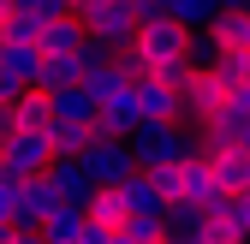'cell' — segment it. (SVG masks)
Segmentation results:
<instances>
[{"label":"cell","mask_w":250,"mask_h":244,"mask_svg":"<svg viewBox=\"0 0 250 244\" xmlns=\"http://www.w3.org/2000/svg\"><path fill=\"white\" fill-rule=\"evenodd\" d=\"M48 185L60 191V203H78V208L96 197V179L83 173V161H66V155H54V161H48Z\"/></svg>","instance_id":"cell-11"},{"label":"cell","mask_w":250,"mask_h":244,"mask_svg":"<svg viewBox=\"0 0 250 244\" xmlns=\"http://www.w3.org/2000/svg\"><path fill=\"white\" fill-rule=\"evenodd\" d=\"M6 244H42V232H30V226H12V238Z\"/></svg>","instance_id":"cell-32"},{"label":"cell","mask_w":250,"mask_h":244,"mask_svg":"<svg viewBox=\"0 0 250 244\" xmlns=\"http://www.w3.org/2000/svg\"><path fill=\"white\" fill-rule=\"evenodd\" d=\"M18 185H24V179H6V173H0V226L18 221Z\"/></svg>","instance_id":"cell-26"},{"label":"cell","mask_w":250,"mask_h":244,"mask_svg":"<svg viewBox=\"0 0 250 244\" xmlns=\"http://www.w3.org/2000/svg\"><path fill=\"white\" fill-rule=\"evenodd\" d=\"M232 215H238V221H244V232H250V191H238V197H232Z\"/></svg>","instance_id":"cell-31"},{"label":"cell","mask_w":250,"mask_h":244,"mask_svg":"<svg viewBox=\"0 0 250 244\" xmlns=\"http://www.w3.org/2000/svg\"><path fill=\"white\" fill-rule=\"evenodd\" d=\"M66 83H83V54H42L36 89H42V96H54V89H66Z\"/></svg>","instance_id":"cell-16"},{"label":"cell","mask_w":250,"mask_h":244,"mask_svg":"<svg viewBox=\"0 0 250 244\" xmlns=\"http://www.w3.org/2000/svg\"><path fill=\"white\" fill-rule=\"evenodd\" d=\"M149 244H167V238H149Z\"/></svg>","instance_id":"cell-36"},{"label":"cell","mask_w":250,"mask_h":244,"mask_svg":"<svg viewBox=\"0 0 250 244\" xmlns=\"http://www.w3.org/2000/svg\"><path fill=\"white\" fill-rule=\"evenodd\" d=\"M137 125H143V119H137V89L131 83L113 89V96L96 107V137H131Z\"/></svg>","instance_id":"cell-8"},{"label":"cell","mask_w":250,"mask_h":244,"mask_svg":"<svg viewBox=\"0 0 250 244\" xmlns=\"http://www.w3.org/2000/svg\"><path fill=\"white\" fill-rule=\"evenodd\" d=\"M78 48H83V24H78V12L42 24V54H78Z\"/></svg>","instance_id":"cell-20"},{"label":"cell","mask_w":250,"mask_h":244,"mask_svg":"<svg viewBox=\"0 0 250 244\" xmlns=\"http://www.w3.org/2000/svg\"><path fill=\"white\" fill-rule=\"evenodd\" d=\"M203 161H208L214 185H221L227 197L250 191V149H203Z\"/></svg>","instance_id":"cell-10"},{"label":"cell","mask_w":250,"mask_h":244,"mask_svg":"<svg viewBox=\"0 0 250 244\" xmlns=\"http://www.w3.org/2000/svg\"><path fill=\"white\" fill-rule=\"evenodd\" d=\"M107 238H113V226H96V221H83V238H78V244H107Z\"/></svg>","instance_id":"cell-28"},{"label":"cell","mask_w":250,"mask_h":244,"mask_svg":"<svg viewBox=\"0 0 250 244\" xmlns=\"http://www.w3.org/2000/svg\"><path fill=\"white\" fill-rule=\"evenodd\" d=\"M6 18H12V0H0V24H6Z\"/></svg>","instance_id":"cell-33"},{"label":"cell","mask_w":250,"mask_h":244,"mask_svg":"<svg viewBox=\"0 0 250 244\" xmlns=\"http://www.w3.org/2000/svg\"><path fill=\"white\" fill-rule=\"evenodd\" d=\"M78 24H83L89 42L125 48V42L137 36V0H83V6H78Z\"/></svg>","instance_id":"cell-2"},{"label":"cell","mask_w":250,"mask_h":244,"mask_svg":"<svg viewBox=\"0 0 250 244\" xmlns=\"http://www.w3.org/2000/svg\"><path fill=\"white\" fill-rule=\"evenodd\" d=\"M83 221H89V215H83L78 203H60L54 215L42 221V244H78V238H83Z\"/></svg>","instance_id":"cell-18"},{"label":"cell","mask_w":250,"mask_h":244,"mask_svg":"<svg viewBox=\"0 0 250 244\" xmlns=\"http://www.w3.org/2000/svg\"><path fill=\"white\" fill-rule=\"evenodd\" d=\"M161 12L185 30H208V18L221 12V0H161Z\"/></svg>","instance_id":"cell-21"},{"label":"cell","mask_w":250,"mask_h":244,"mask_svg":"<svg viewBox=\"0 0 250 244\" xmlns=\"http://www.w3.org/2000/svg\"><path fill=\"white\" fill-rule=\"evenodd\" d=\"M60 208V191L48 185V173H36V179H24L18 185V221L12 226H30V232H42V221Z\"/></svg>","instance_id":"cell-9"},{"label":"cell","mask_w":250,"mask_h":244,"mask_svg":"<svg viewBox=\"0 0 250 244\" xmlns=\"http://www.w3.org/2000/svg\"><path fill=\"white\" fill-rule=\"evenodd\" d=\"M18 96H24V83H12V78H6V72H0V107H12V102H18Z\"/></svg>","instance_id":"cell-29"},{"label":"cell","mask_w":250,"mask_h":244,"mask_svg":"<svg viewBox=\"0 0 250 244\" xmlns=\"http://www.w3.org/2000/svg\"><path fill=\"white\" fill-rule=\"evenodd\" d=\"M83 215L96 221V226H113V232H119V226H125V203H119V191H113V185H102L96 197L83 203Z\"/></svg>","instance_id":"cell-22"},{"label":"cell","mask_w":250,"mask_h":244,"mask_svg":"<svg viewBox=\"0 0 250 244\" xmlns=\"http://www.w3.org/2000/svg\"><path fill=\"white\" fill-rule=\"evenodd\" d=\"M131 89H137V119H143V125H179V119H185V96H179L173 83L143 78Z\"/></svg>","instance_id":"cell-7"},{"label":"cell","mask_w":250,"mask_h":244,"mask_svg":"<svg viewBox=\"0 0 250 244\" xmlns=\"http://www.w3.org/2000/svg\"><path fill=\"white\" fill-rule=\"evenodd\" d=\"M131 48L143 54L149 72H161V66H173V60H191V30L173 24V18H149V24H137Z\"/></svg>","instance_id":"cell-3"},{"label":"cell","mask_w":250,"mask_h":244,"mask_svg":"<svg viewBox=\"0 0 250 244\" xmlns=\"http://www.w3.org/2000/svg\"><path fill=\"white\" fill-rule=\"evenodd\" d=\"M6 119H12V131H42V137H48L54 107H48V96H42V89H24V96L6 107ZM12 131H6V137H12Z\"/></svg>","instance_id":"cell-14"},{"label":"cell","mask_w":250,"mask_h":244,"mask_svg":"<svg viewBox=\"0 0 250 244\" xmlns=\"http://www.w3.org/2000/svg\"><path fill=\"white\" fill-rule=\"evenodd\" d=\"M107 244H131V238H125V232H113V238H107Z\"/></svg>","instance_id":"cell-34"},{"label":"cell","mask_w":250,"mask_h":244,"mask_svg":"<svg viewBox=\"0 0 250 244\" xmlns=\"http://www.w3.org/2000/svg\"><path fill=\"white\" fill-rule=\"evenodd\" d=\"M203 226H208V208H197V203H167V215H161L167 244H203Z\"/></svg>","instance_id":"cell-12"},{"label":"cell","mask_w":250,"mask_h":244,"mask_svg":"<svg viewBox=\"0 0 250 244\" xmlns=\"http://www.w3.org/2000/svg\"><path fill=\"white\" fill-rule=\"evenodd\" d=\"M83 89H89V96H96V107H102L113 89H125V72L113 66V60H102V66H89V72H83Z\"/></svg>","instance_id":"cell-23"},{"label":"cell","mask_w":250,"mask_h":244,"mask_svg":"<svg viewBox=\"0 0 250 244\" xmlns=\"http://www.w3.org/2000/svg\"><path fill=\"white\" fill-rule=\"evenodd\" d=\"M214 54H221V42L208 30H191V66H214Z\"/></svg>","instance_id":"cell-27"},{"label":"cell","mask_w":250,"mask_h":244,"mask_svg":"<svg viewBox=\"0 0 250 244\" xmlns=\"http://www.w3.org/2000/svg\"><path fill=\"white\" fill-rule=\"evenodd\" d=\"M89 137H96V125H66V119H54V125H48V149H54V155H66V161L83 155Z\"/></svg>","instance_id":"cell-19"},{"label":"cell","mask_w":250,"mask_h":244,"mask_svg":"<svg viewBox=\"0 0 250 244\" xmlns=\"http://www.w3.org/2000/svg\"><path fill=\"white\" fill-rule=\"evenodd\" d=\"M119 203H125V221L131 215H167V197H161V185H155L149 173H131V179H119Z\"/></svg>","instance_id":"cell-13"},{"label":"cell","mask_w":250,"mask_h":244,"mask_svg":"<svg viewBox=\"0 0 250 244\" xmlns=\"http://www.w3.org/2000/svg\"><path fill=\"white\" fill-rule=\"evenodd\" d=\"M0 30H6V42H18V48H42V24H36V18H18V12H12Z\"/></svg>","instance_id":"cell-24"},{"label":"cell","mask_w":250,"mask_h":244,"mask_svg":"<svg viewBox=\"0 0 250 244\" xmlns=\"http://www.w3.org/2000/svg\"><path fill=\"white\" fill-rule=\"evenodd\" d=\"M179 96H185V125H208V119L214 113H221L227 102H232V83L221 78V72H208V66H197L191 78H185V89H179Z\"/></svg>","instance_id":"cell-4"},{"label":"cell","mask_w":250,"mask_h":244,"mask_svg":"<svg viewBox=\"0 0 250 244\" xmlns=\"http://www.w3.org/2000/svg\"><path fill=\"white\" fill-rule=\"evenodd\" d=\"M119 232L131 238V244H149V238H161V215H131V221H125Z\"/></svg>","instance_id":"cell-25"},{"label":"cell","mask_w":250,"mask_h":244,"mask_svg":"<svg viewBox=\"0 0 250 244\" xmlns=\"http://www.w3.org/2000/svg\"><path fill=\"white\" fill-rule=\"evenodd\" d=\"M0 72H6L12 83H24V89H36V78H42V48L6 42V48H0Z\"/></svg>","instance_id":"cell-17"},{"label":"cell","mask_w":250,"mask_h":244,"mask_svg":"<svg viewBox=\"0 0 250 244\" xmlns=\"http://www.w3.org/2000/svg\"><path fill=\"white\" fill-rule=\"evenodd\" d=\"M83 173L96 179V191L102 185H119V179H131L137 173V161H131V149H125V137H89V149H83Z\"/></svg>","instance_id":"cell-6"},{"label":"cell","mask_w":250,"mask_h":244,"mask_svg":"<svg viewBox=\"0 0 250 244\" xmlns=\"http://www.w3.org/2000/svg\"><path fill=\"white\" fill-rule=\"evenodd\" d=\"M48 161H54V149H48L42 131L0 137V173H6V179H36V173H48Z\"/></svg>","instance_id":"cell-5"},{"label":"cell","mask_w":250,"mask_h":244,"mask_svg":"<svg viewBox=\"0 0 250 244\" xmlns=\"http://www.w3.org/2000/svg\"><path fill=\"white\" fill-rule=\"evenodd\" d=\"M54 119H66V125H96V96H89L83 83H66V89H54L48 96Z\"/></svg>","instance_id":"cell-15"},{"label":"cell","mask_w":250,"mask_h":244,"mask_svg":"<svg viewBox=\"0 0 250 244\" xmlns=\"http://www.w3.org/2000/svg\"><path fill=\"white\" fill-rule=\"evenodd\" d=\"M227 107H238V113H250V83H232V102Z\"/></svg>","instance_id":"cell-30"},{"label":"cell","mask_w":250,"mask_h":244,"mask_svg":"<svg viewBox=\"0 0 250 244\" xmlns=\"http://www.w3.org/2000/svg\"><path fill=\"white\" fill-rule=\"evenodd\" d=\"M0 48H6V30H0Z\"/></svg>","instance_id":"cell-35"},{"label":"cell","mask_w":250,"mask_h":244,"mask_svg":"<svg viewBox=\"0 0 250 244\" xmlns=\"http://www.w3.org/2000/svg\"><path fill=\"white\" fill-rule=\"evenodd\" d=\"M125 149H131L137 173H149V167H173L185 155H203V137L179 119V125H137L131 137H125Z\"/></svg>","instance_id":"cell-1"},{"label":"cell","mask_w":250,"mask_h":244,"mask_svg":"<svg viewBox=\"0 0 250 244\" xmlns=\"http://www.w3.org/2000/svg\"><path fill=\"white\" fill-rule=\"evenodd\" d=\"M78 6H83V0H78Z\"/></svg>","instance_id":"cell-37"}]
</instances>
